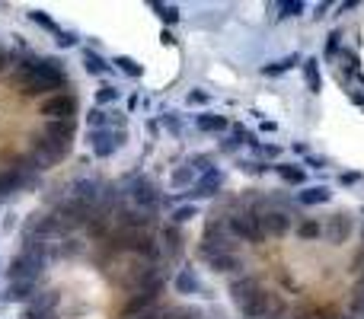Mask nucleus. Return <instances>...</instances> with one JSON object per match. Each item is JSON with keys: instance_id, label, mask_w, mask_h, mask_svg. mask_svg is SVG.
<instances>
[{"instance_id": "nucleus-1", "label": "nucleus", "mask_w": 364, "mask_h": 319, "mask_svg": "<svg viewBox=\"0 0 364 319\" xmlns=\"http://www.w3.org/2000/svg\"><path fill=\"white\" fill-rule=\"evenodd\" d=\"M224 223H227L230 236L240 242H249V246H262L265 242V233H262V223H259V214L249 208H243L240 198L227 201L224 208Z\"/></svg>"}, {"instance_id": "nucleus-2", "label": "nucleus", "mask_w": 364, "mask_h": 319, "mask_svg": "<svg viewBox=\"0 0 364 319\" xmlns=\"http://www.w3.org/2000/svg\"><path fill=\"white\" fill-rule=\"evenodd\" d=\"M48 246L45 249H19V252L10 259L6 278L10 281H38L42 278V272L48 268Z\"/></svg>"}, {"instance_id": "nucleus-3", "label": "nucleus", "mask_w": 364, "mask_h": 319, "mask_svg": "<svg viewBox=\"0 0 364 319\" xmlns=\"http://www.w3.org/2000/svg\"><path fill=\"white\" fill-rule=\"evenodd\" d=\"M125 195H128V204H134V208L140 211H150V214H157L160 208H163V191H160V185L153 182L150 176H131L125 179Z\"/></svg>"}, {"instance_id": "nucleus-4", "label": "nucleus", "mask_w": 364, "mask_h": 319, "mask_svg": "<svg viewBox=\"0 0 364 319\" xmlns=\"http://www.w3.org/2000/svg\"><path fill=\"white\" fill-rule=\"evenodd\" d=\"M80 112V99L77 93H55L48 99L38 102V115L42 121H74Z\"/></svg>"}, {"instance_id": "nucleus-5", "label": "nucleus", "mask_w": 364, "mask_h": 319, "mask_svg": "<svg viewBox=\"0 0 364 319\" xmlns=\"http://www.w3.org/2000/svg\"><path fill=\"white\" fill-rule=\"evenodd\" d=\"M128 140L125 128H102V131H87V144L96 160H109L121 144Z\"/></svg>"}, {"instance_id": "nucleus-6", "label": "nucleus", "mask_w": 364, "mask_h": 319, "mask_svg": "<svg viewBox=\"0 0 364 319\" xmlns=\"http://www.w3.org/2000/svg\"><path fill=\"white\" fill-rule=\"evenodd\" d=\"M224 182H227V176H224V169H217V166H211L208 172H202V176L195 179V185H192V189L185 191L182 198H189L192 204H195V201H208V198H217V191L224 189Z\"/></svg>"}, {"instance_id": "nucleus-7", "label": "nucleus", "mask_w": 364, "mask_h": 319, "mask_svg": "<svg viewBox=\"0 0 364 319\" xmlns=\"http://www.w3.org/2000/svg\"><path fill=\"white\" fill-rule=\"evenodd\" d=\"M26 16H29V23H35L38 29L48 32V35L57 42V48H74V45L80 42V35H77L74 29H64V26H57V19H51L48 13H42V10H29Z\"/></svg>"}, {"instance_id": "nucleus-8", "label": "nucleus", "mask_w": 364, "mask_h": 319, "mask_svg": "<svg viewBox=\"0 0 364 319\" xmlns=\"http://www.w3.org/2000/svg\"><path fill=\"white\" fill-rule=\"evenodd\" d=\"M259 223H262L265 240H285V236L294 230V214L278 211V208H272V204H268V208L259 214Z\"/></svg>"}, {"instance_id": "nucleus-9", "label": "nucleus", "mask_w": 364, "mask_h": 319, "mask_svg": "<svg viewBox=\"0 0 364 319\" xmlns=\"http://www.w3.org/2000/svg\"><path fill=\"white\" fill-rule=\"evenodd\" d=\"M351 227H355L351 214H345V211H336V214H329L323 220V240L329 242V246H342V242L351 236Z\"/></svg>"}, {"instance_id": "nucleus-10", "label": "nucleus", "mask_w": 364, "mask_h": 319, "mask_svg": "<svg viewBox=\"0 0 364 319\" xmlns=\"http://www.w3.org/2000/svg\"><path fill=\"white\" fill-rule=\"evenodd\" d=\"M38 293H42V291H38V281H10V284H6V291H4V300H6V303L29 306Z\"/></svg>"}, {"instance_id": "nucleus-11", "label": "nucleus", "mask_w": 364, "mask_h": 319, "mask_svg": "<svg viewBox=\"0 0 364 319\" xmlns=\"http://www.w3.org/2000/svg\"><path fill=\"white\" fill-rule=\"evenodd\" d=\"M172 287H176V293H182V297H195V293H202V291H204L202 278H198V272H195L192 265L179 268L176 278H172Z\"/></svg>"}, {"instance_id": "nucleus-12", "label": "nucleus", "mask_w": 364, "mask_h": 319, "mask_svg": "<svg viewBox=\"0 0 364 319\" xmlns=\"http://www.w3.org/2000/svg\"><path fill=\"white\" fill-rule=\"evenodd\" d=\"M42 134L55 144H70L74 147V134H77V125L74 121H42Z\"/></svg>"}, {"instance_id": "nucleus-13", "label": "nucleus", "mask_w": 364, "mask_h": 319, "mask_svg": "<svg viewBox=\"0 0 364 319\" xmlns=\"http://www.w3.org/2000/svg\"><path fill=\"white\" fill-rule=\"evenodd\" d=\"M80 61H83V70H87L89 77H109L112 74V61H106V57L99 55V51H93V48H83L80 51Z\"/></svg>"}, {"instance_id": "nucleus-14", "label": "nucleus", "mask_w": 364, "mask_h": 319, "mask_svg": "<svg viewBox=\"0 0 364 319\" xmlns=\"http://www.w3.org/2000/svg\"><path fill=\"white\" fill-rule=\"evenodd\" d=\"M195 128H198L202 134H221V131H227V128H230V121H227V115L204 108V112L195 115Z\"/></svg>"}, {"instance_id": "nucleus-15", "label": "nucleus", "mask_w": 364, "mask_h": 319, "mask_svg": "<svg viewBox=\"0 0 364 319\" xmlns=\"http://www.w3.org/2000/svg\"><path fill=\"white\" fill-rule=\"evenodd\" d=\"M294 233H297V240H304V242L323 240V217H307V214H300L297 223H294Z\"/></svg>"}, {"instance_id": "nucleus-16", "label": "nucleus", "mask_w": 364, "mask_h": 319, "mask_svg": "<svg viewBox=\"0 0 364 319\" xmlns=\"http://www.w3.org/2000/svg\"><path fill=\"white\" fill-rule=\"evenodd\" d=\"M204 265L214 268L217 274H230V278H233V274L243 268V262L236 252H217V255H211V259H204Z\"/></svg>"}, {"instance_id": "nucleus-17", "label": "nucleus", "mask_w": 364, "mask_h": 319, "mask_svg": "<svg viewBox=\"0 0 364 319\" xmlns=\"http://www.w3.org/2000/svg\"><path fill=\"white\" fill-rule=\"evenodd\" d=\"M297 204L300 208H316V204H326L332 198V191L326 189V185H304V189L297 191Z\"/></svg>"}, {"instance_id": "nucleus-18", "label": "nucleus", "mask_w": 364, "mask_h": 319, "mask_svg": "<svg viewBox=\"0 0 364 319\" xmlns=\"http://www.w3.org/2000/svg\"><path fill=\"white\" fill-rule=\"evenodd\" d=\"M297 64H304V55H285V57H278V61H268V64H262V77H281V74H287L291 67H297Z\"/></svg>"}, {"instance_id": "nucleus-19", "label": "nucleus", "mask_w": 364, "mask_h": 319, "mask_svg": "<svg viewBox=\"0 0 364 319\" xmlns=\"http://www.w3.org/2000/svg\"><path fill=\"white\" fill-rule=\"evenodd\" d=\"M300 70H304V83H307V89H310L313 96L323 93V74H319V61H316V57H304Z\"/></svg>"}, {"instance_id": "nucleus-20", "label": "nucleus", "mask_w": 364, "mask_h": 319, "mask_svg": "<svg viewBox=\"0 0 364 319\" xmlns=\"http://www.w3.org/2000/svg\"><path fill=\"white\" fill-rule=\"evenodd\" d=\"M160 246H163V252L170 255V259H176V255L182 252V233H179V227L166 223V227L160 230Z\"/></svg>"}, {"instance_id": "nucleus-21", "label": "nucleus", "mask_w": 364, "mask_h": 319, "mask_svg": "<svg viewBox=\"0 0 364 319\" xmlns=\"http://www.w3.org/2000/svg\"><path fill=\"white\" fill-rule=\"evenodd\" d=\"M272 169L278 172V179L285 185H304L307 182V169L300 163H275Z\"/></svg>"}, {"instance_id": "nucleus-22", "label": "nucleus", "mask_w": 364, "mask_h": 319, "mask_svg": "<svg viewBox=\"0 0 364 319\" xmlns=\"http://www.w3.org/2000/svg\"><path fill=\"white\" fill-rule=\"evenodd\" d=\"M112 67L118 70V74H125L128 80H140V77H144V67H140L131 55H115L112 57Z\"/></svg>"}, {"instance_id": "nucleus-23", "label": "nucleus", "mask_w": 364, "mask_h": 319, "mask_svg": "<svg viewBox=\"0 0 364 319\" xmlns=\"http://www.w3.org/2000/svg\"><path fill=\"white\" fill-rule=\"evenodd\" d=\"M150 10L160 16V23L170 29V26H176L179 19H182V10H179V4H160V0H150Z\"/></svg>"}, {"instance_id": "nucleus-24", "label": "nucleus", "mask_w": 364, "mask_h": 319, "mask_svg": "<svg viewBox=\"0 0 364 319\" xmlns=\"http://www.w3.org/2000/svg\"><path fill=\"white\" fill-rule=\"evenodd\" d=\"M268 10H275V19H291V16H300L307 10L304 0H275Z\"/></svg>"}, {"instance_id": "nucleus-25", "label": "nucleus", "mask_w": 364, "mask_h": 319, "mask_svg": "<svg viewBox=\"0 0 364 319\" xmlns=\"http://www.w3.org/2000/svg\"><path fill=\"white\" fill-rule=\"evenodd\" d=\"M87 128L89 131H102V128H112V112H106V108L93 106L87 112Z\"/></svg>"}, {"instance_id": "nucleus-26", "label": "nucleus", "mask_w": 364, "mask_h": 319, "mask_svg": "<svg viewBox=\"0 0 364 319\" xmlns=\"http://www.w3.org/2000/svg\"><path fill=\"white\" fill-rule=\"evenodd\" d=\"M195 179H198V176H195V169H192V166L185 163V166H179V169L170 176V185H172V189H185V191H189L192 185H195Z\"/></svg>"}, {"instance_id": "nucleus-27", "label": "nucleus", "mask_w": 364, "mask_h": 319, "mask_svg": "<svg viewBox=\"0 0 364 319\" xmlns=\"http://www.w3.org/2000/svg\"><path fill=\"white\" fill-rule=\"evenodd\" d=\"M192 217H198V204H192V201H185V204H179V208L170 211V223H172V227H182V223H189Z\"/></svg>"}, {"instance_id": "nucleus-28", "label": "nucleus", "mask_w": 364, "mask_h": 319, "mask_svg": "<svg viewBox=\"0 0 364 319\" xmlns=\"http://www.w3.org/2000/svg\"><path fill=\"white\" fill-rule=\"evenodd\" d=\"M118 99H121V89L115 86V83H102V86L96 89V106L99 108L112 106V102H118Z\"/></svg>"}, {"instance_id": "nucleus-29", "label": "nucleus", "mask_w": 364, "mask_h": 319, "mask_svg": "<svg viewBox=\"0 0 364 319\" xmlns=\"http://www.w3.org/2000/svg\"><path fill=\"white\" fill-rule=\"evenodd\" d=\"M338 61H342V64H338V67H342V74H345V70H348V74L351 77H358V55H355V48H348V45H342V51H338Z\"/></svg>"}, {"instance_id": "nucleus-30", "label": "nucleus", "mask_w": 364, "mask_h": 319, "mask_svg": "<svg viewBox=\"0 0 364 319\" xmlns=\"http://www.w3.org/2000/svg\"><path fill=\"white\" fill-rule=\"evenodd\" d=\"M338 38H342V32H329V38H326V48H323V57L326 61H332V57L338 55V51H342V42H338Z\"/></svg>"}, {"instance_id": "nucleus-31", "label": "nucleus", "mask_w": 364, "mask_h": 319, "mask_svg": "<svg viewBox=\"0 0 364 319\" xmlns=\"http://www.w3.org/2000/svg\"><path fill=\"white\" fill-rule=\"evenodd\" d=\"M163 128L179 138V134H182V112H176V108H172V112H166L163 115Z\"/></svg>"}, {"instance_id": "nucleus-32", "label": "nucleus", "mask_w": 364, "mask_h": 319, "mask_svg": "<svg viewBox=\"0 0 364 319\" xmlns=\"http://www.w3.org/2000/svg\"><path fill=\"white\" fill-rule=\"evenodd\" d=\"M236 166H240V172H249V176H262V172H268V166L259 163V160H249V163L246 160H240Z\"/></svg>"}, {"instance_id": "nucleus-33", "label": "nucleus", "mask_w": 364, "mask_h": 319, "mask_svg": "<svg viewBox=\"0 0 364 319\" xmlns=\"http://www.w3.org/2000/svg\"><path fill=\"white\" fill-rule=\"evenodd\" d=\"M240 144H243V140L230 131V138H221V153H236V150H240Z\"/></svg>"}, {"instance_id": "nucleus-34", "label": "nucleus", "mask_w": 364, "mask_h": 319, "mask_svg": "<svg viewBox=\"0 0 364 319\" xmlns=\"http://www.w3.org/2000/svg\"><path fill=\"white\" fill-rule=\"evenodd\" d=\"M185 102H189V106H208V102H211V96L204 93V89H192V93L185 96Z\"/></svg>"}, {"instance_id": "nucleus-35", "label": "nucleus", "mask_w": 364, "mask_h": 319, "mask_svg": "<svg viewBox=\"0 0 364 319\" xmlns=\"http://www.w3.org/2000/svg\"><path fill=\"white\" fill-rule=\"evenodd\" d=\"M304 163L310 166V169H326V163H329V160H326V157H319V153H307V157H304Z\"/></svg>"}, {"instance_id": "nucleus-36", "label": "nucleus", "mask_w": 364, "mask_h": 319, "mask_svg": "<svg viewBox=\"0 0 364 319\" xmlns=\"http://www.w3.org/2000/svg\"><path fill=\"white\" fill-rule=\"evenodd\" d=\"M259 153H265V157L278 160V157H281V147H278V144H262V150H259Z\"/></svg>"}, {"instance_id": "nucleus-37", "label": "nucleus", "mask_w": 364, "mask_h": 319, "mask_svg": "<svg viewBox=\"0 0 364 319\" xmlns=\"http://www.w3.org/2000/svg\"><path fill=\"white\" fill-rule=\"evenodd\" d=\"M338 182H342V185H355V182H361V172H342V176H338Z\"/></svg>"}, {"instance_id": "nucleus-38", "label": "nucleus", "mask_w": 364, "mask_h": 319, "mask_svg": "<svg viewBox=\"0 0 364 319\" xmlns=\"http://www.w3.org/2000/svg\"><path fill=\"white\" fill-rule=\"evenodd\" d=\"M259 131L262 134H275V131H278V125H275V121H268V118H262L259 121Z\"/></svg>"}, {"instance_id": "nucleus-39", "label": "nucleus", "mask_w": 364, "mask_h": 319, "mask_svg": "<svg viewBox=\"0 0 364 319\" xmlns=\"http://www.w3.org/2000/svg\"><path fill=\"white\" fill-rule=\"evenodd\" d=\"M160 42H163V45H176V35H172L170 29H163V32H160Z\"/></svg>"}, {"instance_id": "nucleus-40", "label": "nucleus", "mask_w": 364, "mask_h": 319, "mask_svg": "<svg viewBox=\"0 0 364 319\" xmlns=\"http://www.w3.org/2000/svg\"><path fill=\"white\" fill-rule=\"evenodd\" d=\"M326 10H329V4H316V13H313V16L323 19V16H326Z\"/></svg>"}, {"instance_id": "nucleus-41", "label": "nucleus", "mask_w": 364, "mask_h": 319, "mask_svg": "<svg viewBox=\"0 0 364 319\" xmlns=\"http://www.w3.org/2000/svg\"><path fill=\"white\" fill-rule=\"evenodd\" d=\"M361 249H364V230H361Z\"/></svg>"}, {"instance_id": "nucleus-42", "label": "nucleus", "mask_w": 364, "mask_h": 319, "mask_svg": "<svg viewBox=\"0 0 364 319\" xmlns=\"http://www.w3.org/2000/svg\"><path fill=\"white\" fill-rule=\"evenodd\" d=\"M361 284H364V272H361Z\"/></svg>"}, {"instance_id": "nucleus-43", "label": "nucleus", "mask_w": 364, "mask_h": 319, "mask_svg": "<svg viewBox=\"0 0 364 319\" xmlns=\"http://www.w3.org/2000/svg\"><path fill=\"white\" fill-rule=\"evenodd\" d=\"M0 303H6V300H4V297H0Z\"/></svg>"}]
</instances>
